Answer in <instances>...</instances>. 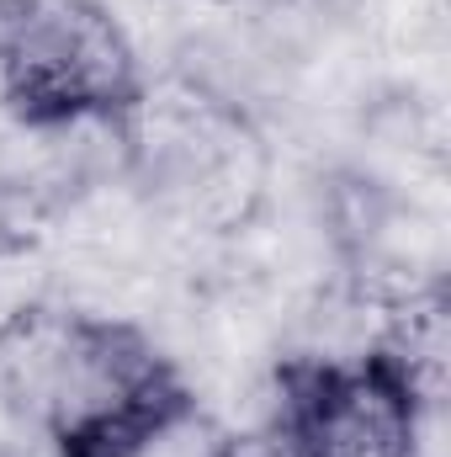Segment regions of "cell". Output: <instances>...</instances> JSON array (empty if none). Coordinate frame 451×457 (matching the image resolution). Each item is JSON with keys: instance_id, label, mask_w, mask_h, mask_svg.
Listing matches in <instances>:
<instances>
[{"instance_id": "cell-1", "label": "cell", "mask_w": 451, "mask_h": 457, "mask_svg": "<svg viewBox=\"0 0 451 457\" xmlns=\"http://www.w3.org/2000/svg\"><path fill=\"white\" fill-rule=\"evenodd\" d=\"M0 91L32 128L122 117L138 102L133 37L96 0H32L0 21Z\"/></svg>"}, {"instance_id": "cell-2", "label": "cell", "mask_w": 451, "mask_h": 457, "mask_svg": "<svg viewBox=\"0 0 451 457\" xmlns=\"http://www.w3.org/2000/svg\"><path fill=\"white\" fill-rule=\"evenodd\" d=\"M287 420L308 457H414L420 399L388 356L314 361L287 372Z\"/></svg>"}, {"instance_id": "cell-3", "label": "cell", "mask_w": 451, "mask_h": 457, "mask_svg": "<svg viewBox=\"0 0 451 457\" xmlns=\"http://www.w3.org/2000/svg\"><path fill=\"white\" fill-rule=\"evenodd\" d=\"M43 293H48V266L27 245L0 239V341L21 330L32 314H43Z\"/></svg>"}, {"instance_id": "cell-4", "label": "cell", "mask_w": 451, "mask_h": 457, "mask_svg": "<svg viewBox=\"0 0 451 457\" xmlns=\"http://www.w3.org/2000/svg\"><path fill=\"white\" fill-rule=\"evenodd\" d=\"M213 457H308V447H303L298 426L287 420V410H276V415H255L250 426L213 442Z\"/></svg>"}, {"instance_id": "cell-5", "label": "cell", "mask_w": 451, "mask_h": 457, "mask_svg": "<svg viewBox=\"0 0 451 457\" xmlns=\"http://www.w3.org/2000/svg\"><path fill=\"white\" fill-rule=\"evenodd\" d=\"M27 5H32V0H0V21H5V16H16V11H27Z\"/></svg>"}]
</instances>
